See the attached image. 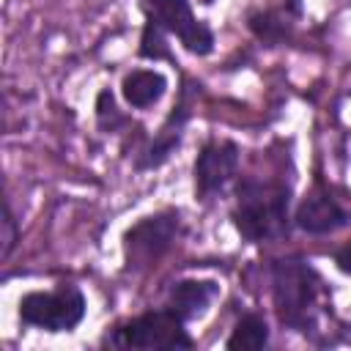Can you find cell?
<instances>
[{
    "label": "cell",
    "mask_w": 351,
    "mask_h": 351,
    "mask_svg": "<svg viewBox=\"0 0 351 351\" xmlns=\"http://www.w3.org/2000/svg\"><path fill=\"white\" fill-rule=\"evenodd\" d=\"M178 233V214H156L140 219L126 233V258L129 263H151L156 261Z\"/></svg>",
    "instance_id": "8992f818"
},
{
    "label": "cell",
    "mask_w": 351,
    "mask_h": 351,
    "mask_svg": "<svg viewBox=\"0 0 351 351\" xmlns=\"http://www.w3.org/2000/svg\"><path fill=\"white\" fill-rule=\"evenodd\" d=\"M335 261H337V269H340V271L351 274V241L337 252V258H335Z\"/></svg>",
    "instance_id": "2e32d148"
},
{
    "label": "cell",
    "mask_w": 351,
    "mask_h": 351,
    "mask_svg": "<svg viewBox=\"0 0 351 351\" xmlns=\"http://www.w3.org/2000/svg\"><path fill=\"white\" fill-rule=\"evenodd\" d=\"M140 55L143 58H154V60H162V58L165 60H173L170 47H167V30L159 22H154V19L145 22L143 41H140Z\"/></svg>",
    "instance_id": "7c38bea8"
},
{
    "label": "cell",
    "mask_w": 351,
    "mask_h": 351,
    "mask_svg": "<svg viewBox=\"0 0 351 351\" xmlns=\"http://www.w3.org/2000/svg\"><path fill=\"white\" fill-rule=\"evenodd\" d=\"M96 118H99V126L101 129H112L115 123H121L123 118L118 115V107H115V99L110 90H101L99 93V101H96Z\"/></svg>",
    "instance_id": "5bb4252c"
},
{
    "label": "cell",
    "mask_w": 351,
    "mask_h": 351,
    "mask_svg": "<svg viewBox=\"0 0 351 351\" xmlns=\"http://www.w3.org/2000/svg\"><path fill=\"white\" fill-rule=\"evenodd\" d=\"M214 296H217V282H211V280H184L170 291V304L167 307L178 318L189 321V318H197L211 304Z\"/></svg>",
    "instance_id": "9c48e42d"
},
{
    "label": "cell",
    "mask_w": 351,
    "mask_h": 351,
    "mask_svg": "<svg viewBox=\"0 0 351 351\" xmlns=\"http://www.w3.org/2000/svg\"><path fill=\"white\" fill-rule=\"evenodd\" d=\"M288 219V192L277 184L244 181L239 186V206L233 222L239 233L250 241H266L285 233Z\"/></svg>",
    "instance_id": "6da1fadb"
},
{
    "label": "cell",
    "mask_w": 351,
    "mask_h": 351,
    "mask_svg": "<svg viewBox=\"0 0 351 351\" xmlns=\"http://www.w3.org/2000/svg\"><path fill=\"white\" fill-rule=\"evenodd\" d=\"M250 27L269 44L280 41L285 33H288V25L282 22V16L277 11H261V14H252L250 16Z\"/></svg>",
    "instance_id": "4fadbf2b"
},
{
    "label": "cell",
    "mask_w": 351,
    "mask_h": 351,
    "mask_svg": "<svg viewBox=\"0 0 351 351\" xmlns=\"http://www.w3.org/2000/svg\"><path fill=\"white\" fill-rule=\"evenodd\" d=\"M3 250H0V255L3 258H8V252H11V247H14V241H16V222H14V214H11V208H8V203H5V208H3Z\"/></svg>",
    "instance_id": "9a60e30c"
},
{
    "label": "cell",
    "mask_w": 351,
    "mask_h": 351,
    "mask_svg": "<svg viewBox=\"0 0 351 351\" xmlns=\"http://www.w3.org/2000/svg\"><path fill=\"white\" fill-rule=\"evenodd\" d=\"M85 315V299L74 285H60L49 293H27L19 299V318L47 332H69Z\"/></svg>",
    "instance_id": "3957f363"
},
{
    "label": "cell",
    "mask_w": 351,
    "mask_h": 351,
    "mask_svg": "<svg viewBox=\"0 0 351 351\" xmlns=\"http://www.w3.org/2000/svg\"><path fill=\"white\" fill-rule=\"evenodd\" d=\"M269 343V326L261 315H244L233 335L228 337V348H247V351H255V348H263Z\"/></svg>",
    "instance_id": "8fae6325"
},
{
    "label": "cell",
    "mask_w": 351,
    "mask_h": 351,
    "mask_svg": "<svg viewBox=\"0 0 351 351\" xmlns=\"http://www.w3.org/2000/svg\"><path fill=\"white\" fill-rule=\"evenodd\" d=\"M145 16L159 22L167 33L178 36L181 44L195 55H208L214 49V33L195 19L189 0H145Z\"/></svg>",
    "instance_id": "5b68a950"
},
{
    "label": "cell",
    "mask_w": 351,
    "mask_h": 351,
    "mask_svg": "<svg viewBox=\"0 0 351 351\" xmlns=\"http://www.w3.org/2000/svg\"><path fill=\"white\" fill-rule=\"evenodd\" d=\"M236 167H239V148H236V143H230V140L208 143L197 154V162H195L197 192L203 197H208V195L225 189V184L236 176Z\"/></svg>",
    "instance_id": "52a82bcc"
},
{
    "label": "cell",
    "mask_w": 351,
    "mask_h": 351,
    "mask_svg": "<svg viewBox=\"0 0 351 351\" xmlns=\"http://www.w3.org/2000/svg\"><path fill=\"white\" fill-rule=\"evenodd\" d=\"M112 343L123 348H189L192 346L189 335L184 332V318H178L170 307L145 313L118 326L112 335Z\"/></svg>",
    "instance_id": "277c9868"
},
{
    "label": "cell",
    "mask_w": 351,
    "mask_h": 351,
    "mask_svg": "<svg viewBox=\"0 0 351 351\" xmlns=\"http://www.w3.org/2000/svg\"><path fill=\"white\" fill-rule=\"evenodd\" d=\"M315 302V271L304 261H277L274 263V304L282 324L302 329L307 313Z\"/></svg>",
    "instance_id": "7a4b0ae2"
},
{
    "label": "cell",
    "mask_w": 351,
    "mask_h": 351,
    "mask_svg": "<svg viewBox=\"0 0 351 351\" xmlns=\"http://www.w3.org/2000/svg\"><path fill=\"white\" fill-rule=\"evenodd\" d=\"M296 225L307 233H332L346 225V211L329 195H310L296 208Z\"/></svg>",
    "instance_id": "ba28073f"
},
{
    "label": "cell",
    "mask_w": 351,
    "mask_h": 351,
    "mask_svg": "<svg viewBox=\"0 0 351 351\" xmlns=\"http://www.w3.org/2000/svg\"><path fill=\"white\" fill-rule=\"evenodd\" d=\"M167 88V80L159 74V71H148V69H140V71H132L126 80H123V99L143 110V107H151L154 101L162 99Z\"/></svg>",
    "instance_id": "30bf717a"
}]
</instances>
